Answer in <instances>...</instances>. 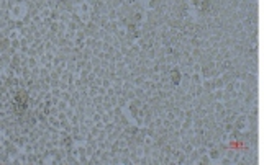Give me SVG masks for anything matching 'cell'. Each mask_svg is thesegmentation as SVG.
I'll return each mask as SVG.
<instances>
[]
</instances>
